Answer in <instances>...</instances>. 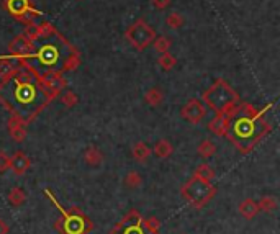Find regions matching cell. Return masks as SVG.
<instances>
[{"mask_svg": "<svg viewBox=\"0 0 280 234\" xmlns=\"http://www.w3.org/2000/svg\"><path fill=\"white\" fill-rule=\"evenodd\" d=\"M0 104L10 115L22 118L27 125L36 120L49 105V100L43 94L36 67L27 62L18 67L15 74L0 80Z\"/></svg>", "mask_w": 280, "mask_h": 234, "instance_id": "6da1fadb", "label": "cell"}, {"mask_svg": "<svg viewBox=\"0 0 280 234\" xmlns=\"http://www.w3.org/2000/svg\"><path fill=\"white\" fill-rule=\"evenodd\" d=\"M265 111L267 108L257 110L254 105L241 102L238 111L231 118L226 138L241 154H248L255 149V146L270 133L272 126L265 120Z\"/></svg>", "mask_w": 280, "mask_h": 234, "instance_id": "7a4b0ae2", "label": "cell"}, {"mask_svg": "<svg viewBox=\"0 0 280 234\" xmlns=\"http://www.w3.org/2000/svg\"><path fill=\"white\" fill-rule=\"evenodd\" d=\"M201 100H203L206 108L213 110L215 113L234 115L241 105V99L238 92L224 79H216L213 84L203 92Z\"/></svg>", "mask_w": 280, "mask_h": 234, "instance_id": "3957f363", "label": "cell"}, {"mask_svg": "<svg viewBox=\"0 0 280 234\" xmlns=\"http://www.w3.org/2000/svg\"><path fill=\"white\" fill-rule=\"evenodd\" d=\"M43 193L46 195L48 200L61 211V219H57L54 228L57 229L59 234H88L93 229L92 219L84 214L79 208H71L66 209L61 203L57 202L56 197L53 195L51 190H43Z\"/></svg>", "mask_w": 280, "mask_h": 234, "instance_id": "277c9868", "label": "cell"}, {"mask_svg": "<svg viewBox=\"0 0 280 234\" xmlns=\"http://www.w3.org/2000/svg\"><path fill=\"white\" fill-rule=\"evenodd\" d=\"M180 195L190 207L200 209L213 200V197L216 195V187L211 183V180H205L198 177V175H192L182 185Z\"/></svg>", "mask_w": 280, "mask_h": 234, "instance_id": "5b68a950", "label": "cell"}, {"mask_svg": "<svg viewBox=\"0 0 280 234\" xmlns=\"http://www.w3.org/2000/svg\"><path fill=\"white\" fill-rule=\"evenodd\" d=\"M161 221L156 216L142 218L140 211L131 209L125 218L120 219L108 234H159Z\"/></svg>", "mask_w": 280, "mask_h": 234, "instance_id": "8992f818", "label": "cell"}, {"mask_svg": "<svg viewBox=\"0 0 280 234\" xmlns=\"http://www.w3.org/2000/svg\"><path fill=\"white\" fill-rule=\"evenodd\" d=\"M125 38L135 50L144 51L146 48H149V45H152V41L156 40V31L149 23H146V20L138 18L133 25L126 28Z\"/></svg>", "mask_w": 280, "mask_h": 234, "instance_id": "52a82bcc", "label": "cell"}, {"mask_svg": "<svg viewBox=\"0 0 280 234\" xmlns=\"http://www.w3.org/2000/svg\"><path fill=\"white\" fill-rule=\"evenodd\" d=\"M2 7L7 10L10 17L25 23V25H29L34 22V18L43 15L38 8H34L31 0H3Z\"/></svg>", "mask_w": 280, "mask_h": 234, "instance_id": "ba28073f", "label": "cell"}, {"mask_svg": "<svg viewBox=\"0 0 280 234\" xmlns=\"http://www.w3.org/2000/svg\"><path fill=\"white\" fill-rule=\"evenodd\" d=\"M39 82H41L43 94L49 100V104L66 89V79L62 76V71L59 69H46L43 74L39 72Z\"/></svg>", "mask_w": 280, "mask_h": 234, "instance_id": "9c48e42d", "label": "cell"}, {"mask_svg": "<svg viewBox=\"0 0 280 234\" xmlns=\"http://www.w3.org/2000/svg\"><path fill=\"white\" fill-rule=\"evenodd\" d=\"M34 51H36L34 41L28 40L25 35H18L8 43V54H3L0 57H2V59H8V61H18V59L28 61V59H31Z\"/></svg>", "mask_w": 280, "mask_h": 234, "instance_id": "30bf717a", "label": "cell"}, {"mask_svg": "<svg viewBox=\"0 0 280 234\" xmlns=\"http://www.w3.org/2000/svg\"><path fill=\"white\" fill-rule=\"evenodd\" d=\"M206 113H208V108H206L203 102L198 99H190L189 102H185V105L182 106L180 110V116L190 125L201 123Z\"/></svg>", "mask_w": 280, "mask_h": 234, "instance_id": "8fae6325", "label": "cell"}, {"mask_svg": "<svg viewBox=\"0 0 280 234\" xmlns=\"http://www.w3.org/2000/svg\"><path fill=\"white\" fill-rule=\"evenodd\" d=\"M233 116L234 115H229V113H215V116L210 120V123H208L210 133L218 136V138H226L228 130H229V125H231V118H233Z\"/></svg>", "mask_w": 280, "mask_h": 234, "instance_id": "7c38bea8", "label": "cell"}, {"mask_svg": "<svg viewBox=\"0 0 280 234\" xmlns=\"http://www.w3.org/2000/svg\"><path fill=\"white\" fill-rule=\"evenodd\" d=\"M7 126H8V133L15 143H23L25 138H27V123L22 118H18V116L10 115Z\"/></svg>", "mask_w": 280, "mask_h": 234, "instance_id": "4fadbf2b", "label": "cell"}, {"mask_svg": "<svg viewBox=\"0 0 280 234\" xmlns=\"http://www.w3.org/2000/svg\"><path fill=\"white\" fill-rule=\"evenodd\" d=\"M31 167V160L23 151H15V154L10 157V169L13 170L15 175H25L28 169Z\"/></svg>", "mask_w": 280, "mask_h": 234, "instance_id": "5bb4252c", "label": "cell"}, {"mask_svg": "<svg viewBox=\"0 0 280 234\" xmlns=\"http://www.w3.org/2000/svg\"><path fill=\"white\" fill-rule=\"evenodd\" d=\"M238 209H239L241 216L246 218V219H254L260 213L259 211V207H257V202H255V200H252V198L243 200V202L239 203Z\"/></svg>", "mask_w": 280, "mask_h": 234, "instance_id": "9a60e30c", "label": "cell"}, {"mask_svg": "<svg viewBox=\"0 0 280 234\" xmlns=\"http://www.w3.org/2000/svg\"><path fill=\"white\" fill-rule=\"evenodd\" d=\"M84 160H85V164L90 165V167H98V165L103 162V154L95 146H88L85 153H84Z\"/></svg>", "mask_w": 280, "mask_h": 234, "instance_id": "2e32d148", "label": "cell"}, {"mask_svg": "<svg viewBox=\"0 0 280 234\" xmlns=\"http://www.w3.org/2000/svg\"><path fill=\"white\" fill-rule=\"evenodd\" d=\"M131 156H133V159L136 160V162H146L147 159H149V156H151V148L147 146L146 143H142V141H140V143H136L135 146H133V149H131Z\"/></svg>", "mask_w": 280, "mask_h": 234, "instance_id": "e0dca14e", "label": "cell"}, {"mask_svg": "<svg viewBox=\"0 0 280 234\" xmlns=\"http://www.w3.org/2000/svg\"><path fill=\"white\" fill-rule=\"evenodd\" d=\"M152 153L156 154L157 159H167L170 157V154L174 153V146L170 144L169 139H159L152 149Z\"/></svg>", "mask_w": 280, "mask_h": 234, "instance_id": "ac0fdd59", "label": "cell"}, {"mask_svg": "<svg viewBox=\"0 0 280 234\" xmlns=\"http://www.w3.org/2000/svg\"><path fill=\"white\" fill-rule=\"evenodd\" d=\"M79 66H81V54H79L77 50H72L66 56V59L62 61V66H61V69H59V71H62V72L76 71Z\"/></svg>", "mask_w": 280, "mask_h": 234, "instance_id": "d6986e66", "label": "cell"}, {"mask_svg": "<svg viewBox=\"0 0 280 234\" xmlns=\"http://www.w3.org/2000/svg\"><path fill=\"white\" fill-rule=\"evenodd\" d=\"M144 100L147 105H151L152 108H156V106H159L162 104V100H164V94H162V90L159 87H151L149 90H146Z\"/></svg>", "mask_w": 280, "mask_h": 234, "instance_id": "ffe728a7", "label": "cell"}, {"mask_svg": "<svg viewBox=\"0 0 280 234\" xmlns=\"http://www.w3.org/2000/svg\"><path fill=\"white\" fill-rule=\"evenodd\" d=\"M8 202H10V205H13V207H22V205L27 202V193H25V190L22 187L10 188Z\"/></svg>", "mask_w": 280, "mask_h": 234, "instance_id": "44dd1931", "label": "cell"}, {"mask_svg": "<svg viewBox=\"0 0 280 234\" xmlns=\"http://www.w3.org/2000/svg\"><path fill=\"white\" fill-rule=\"evenodd\" d=\"M196 153H198L200 157L203 159H210L211 156L216 153V144L211 139H203L196 148Z\"/></svg>", "mask_w": 280, "mask_h": 234, "instance_id": "7402d4cb", "label": "cell"}, {"mask_svg": "<svg viewBox=\"0 0 280 234\" xmlns=\"http://www.w3.org/2000/svg\"><path fill=\"white\" fill-rule=\"evenodd\" d=\"M123 183H125L126 188H131V190L140 188L142 185V177L136 170H130V172L125 175V179H123Z\"/></svg>", "mask_w": 280, "mask_h": 234, "instance_id": "603a6c76", "label": "cell"}, {"mask_svg": "<svg viewBox=\"0 0 280 234\" xmlns=\"http://www.w3.org/2000/svg\"><path fill=\"white\" fill-rule=\"evenodd\" d=\"M257 207H259V211L262 213H274L275 209H277V202H275L274 197H269V195H265L257 202Z\"/></svg>", "mask_w": 280, "mask_h": 234, "instance_id": "cb8c5ba5", "label": "cell"}, {"mask_svg": "<svg viewBox=\"0 0 280 234\" xmlns=\"http://www.w3.org/2000/svg\"><path fill=\"white\" fill-rule=\"evenodd\" d=\"M157 64H159V67L162 71H172L175 67V64H177V59L170 54L169 51H167V52H162V54L159 56Z\"/></svg>", "mask_w": 280, "mask_h": 234, "instance_id": "d4e9b609", "label": "cell"}, {"mask_svg": "<svg viewBox=\"0 0 280 234\" xmlns=\"http://www.w3.org/2000/svg\"><path fill=\"white\" fill-rule=\"evenodd\" d=\"M184 17L180 15V13H177V12H174V13H169V15H167V18H166V25L170 28V30H179V28H182L184 26Z\"/></svg>", "mask_w": 280, "mask_h": 234, "instance_id": "484cf974", "label": "cell"}, {"mask_svg": "<svg viewBox=\"0 0 280 234\" xmlns=\"http://www.w3.org/2000/svg\"><path fill=\"white\" fill-rule=\"evenodd\" d=\"M194 175H198V177L205 179V180H213L215 179V169L208 164H200L198 167L194 170Z\"/></svg>", "mask_w": 280, "mask_h": 234, "instance_id": "4316f807", "label": "cell"}, {"mask_svg": "<svg viewBox=\"0 0 280 234\" xmlns=\"http://www.w3.org/2000/svg\"><path fill=\"white\" fill-rule=\"evenodd\" d=\"M152 43H154V50L159 52V54H162V52H167L170 50V46H172L170 38H167V36H156V40Z\"/></svg>", "mask_w": 280, "mask_h": 234, "instance_id": "83f0119b", "label": "cell"}, {"mask_svg": "<svg viewBox=\"0 0 280 234\" xmlns=\"http://www.w3.org/2000/svg\"><path fill=\"white\" fill-rule=\"evenodd\" d=\"M61 100H62V104L66 108H74L77 104H79V97L76 92H72V90H67V92H64V95L61 97Z\"/></svg>", "mask_w": 280, "mask_h": 234, "instance_id": "f1b7e54d", "label": "cell"}, {"mask_svg": "<svg viewBox=\"0 0 280 234\" xmlns=\"http://www.w3.org/2000/svg\"><path fill=\"white\" fill-rule=\"evenodd\" d=\"M10 170V156L5 151H0V174H5Z\"/></svg>", "mask_w": 280, "mask_h": 234, "instance_id": "f546056e", "label": "cell"}, {"mask_svg": "<svg viewBox=\"0 0 280 234\" xmlns=\"http://www.w3.org/2000/svg\"><path fill=\"white\" fill-rule=\"evenodd\" d=\"M152 7L157 8V10H166L167 7H170L172 0H151Z\"/></svg>", "mask_w": 280, "mask_h": 234, "instance_id": "4dcf8cb0", "label": "cell"}, {"mask_svg": "<svg viewBox=\"0 0 280 234\" xmlns=\"http://www.w3.org/2000/svg\"><path fill=\"white\" fill-rule=\"evenodd\" d=\"M10 233V226L5 219L0 218V234H8Z\"/></svg>", "mask_w": 280, "mask_h": 234, "instance_id": "1f68e13d", "label": "cell"}]
</instances>
